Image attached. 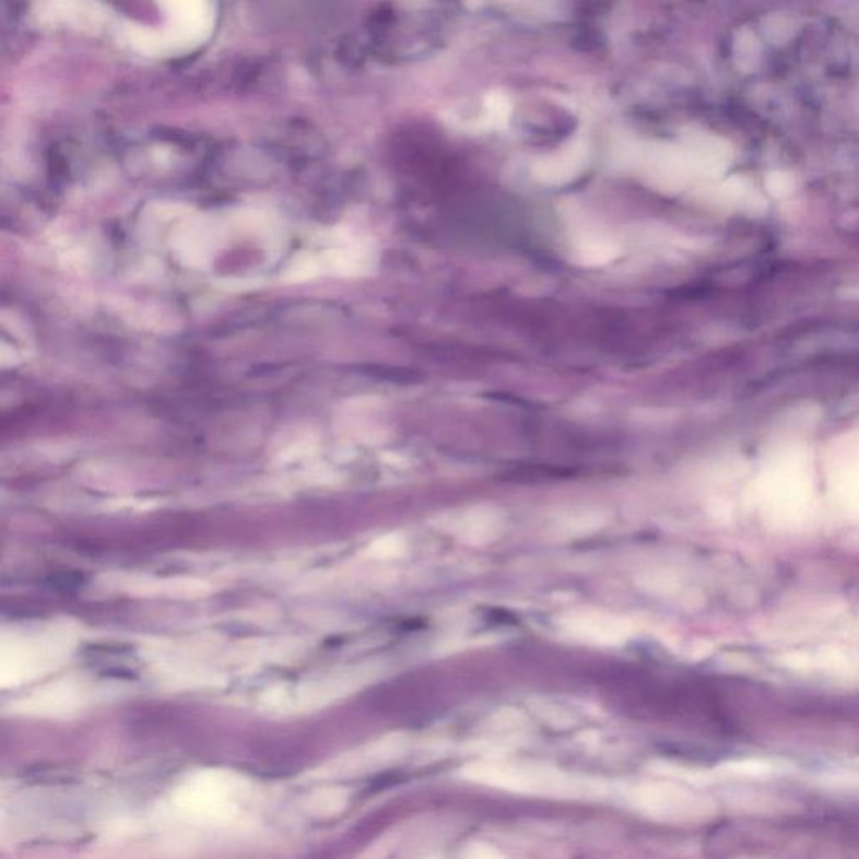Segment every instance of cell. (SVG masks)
I'll use <instances>...</instances> for the list:
<instances>
[{
  "label": "cell",
  "instance_id": "1",
  "mask_svg": "<svg viewBox=\"0 0 859 859\" xmlns=\"http://www.w3.org/2000/svg\"><path fill=\"white\" fill-rule=\"evenodd\" d=\"M470 782L520 792V795L551 796V798H585L600 795L601 786L592 780L567 776L548 766H522L507 762H473L460 770Z\"/></svg>",
  "mask_w": 859,
  "mask_h": 859
},
{
  "label": "cell",
  "instance_id": "2",
  "mask_svg": "<svg viewBox=\"0 0 859 859\" xmlns=\"http://www.w3.org/2000/svg\"><path fill=\"white\" fill-rule=\"evenodd\" d=\"M629 801L645 816L668 823L701 820L707 816L710 809V804L702 796L679 784L663 780L638 784L629 792Z\"/></svg>",
  "mask_w": 859,
  "mask_h": 859
},
{
  "label": "cell",
  "instance_id": "3",
  "mask_svg": "<svg viewBox=\"0 0 859 859\" xmlns=\"http://www.w3.org/2000/svg\"><path fill=\"white\" fill-rule=\"evenodd\" d=\"M69 645V633L55 626L14 632L2 639V664L14 670V676L34 672L64 657Z\"/></svg>",
  "mask_w": 859,
  "mask_h": 859
},
{
  "label": "cell",
  "instance_id": "4",
  "mask_svg": "<svg viewBox=\"0 0 859 859\" xmlns=\"http://www.w3.org/2000/svg\"><path fill=\"white\" fill-rule=\"evenodd\" d=\"M561 626L569 635L576 636L583 642L603 645V647L620 645V643L626 642L633 633L632 625L626 620L598 613V611L569 614L561 620Z\"/></svg>",
  "mask_w": 859,
  "mask_h": 859
},
{
  "label": "cell",
  "instance_id": "5",
  "mask_svg": "<svg viewBox=\"0 0 859 859\" xmlns=\"http://www.w3.org/2000/svg\"><path fill=\"white\" fill-rule=\"evenodd\" d=\"M130 592L138 596H163V598H199L209 592L207 583L192 578L133 579L128 583Z\"/></svg>",
  "mask_w": 859,
  "mask_h": 859
},
{
  "label": "cell",
  "instance_id": "6",
  "mask_svg": "<svg viewBox=\"0 0 859 859\" xmlns=\"http://www.w3.org/2000/svg\"><path fill=\"white\" fill-rule=\"evenodd\" d=\"M585 160V146H570L551 158L542 160L536 168V175L544 184H564L581 170Z\"/></svg>",
  "mask_w": 859,
  "mask_h": 859
},
{
  "label": "cell",
  "instance_id": "7",
  "mask_svg": "<svg viewBox=\"0 0 859 859\" xmlns=\"http://www.w3.org/2000/svg\"><path fill=\"white\" fill-rule=\"evenodd\" d=\"M498 526H501V517L495 514V510L481 507L467 514L462 534L470 544H487L497 538Z\"/></svg>",
  "mask_w": 859,
  "mask_h": 859
},
{
  "label": "cell",
  "instance_id": "8",
  "mask_svg": "<svg viewBox=\"0 0 859 859\" xmlns=\"http://www.w3.org/2000/svg\"><path fill=\"white\" fill-rule=\"evenodd\" d=\"M407 551V542L400 534H387L373 541L366 549V556L372 560H397Z\"/></svg>",
  "mask_w": 859,
  "mask_h": 859
},
{
  "label": "cell",
  "instance_id": "9",
  "mask_svg": "<svg viewBox=\"0 0 859 859\" xmlns=\"http://www.w3.org/2000/svg\"><path fill=\"white\" fill-rule=\"evenodd\" d=\"M638 585L651 595H670L676 589L675 578L664 575V570H654L639 576Z\"/></svg>",
  "mask_w": 859,
  "mask_h": 859
},
{
  "label": "cell",
  "instance_id": "10",
  "mask_svg": "<svg viewBox=\"0 0 859 859\" xmlns=\"http://www.w3.org/2000/svg\"><path fill=\"white\" fill-rule=\"evenodd\" d=\"M603 523L604 517L600 513H589L588 510V513L576 514V516L566 519L564 528L575 534H585V532L598 531L603 528Z\"/></svg>",
  "mask_w": 859,
  "mask_h": 859
},
{
  "label": "cell",
  "instance_id": "11",
  "mask_svg": "<svg viewBox=\"0 0 859 859\" xmlns=\"http://www.w3.org/2000/svg\"><path fill=\"white\" fill-rule=\"evenodd\" d=\"M523 723H526V717L519 710H514V708H504V710L497 711L492 717V727L501 730V732L503 730L507 732V730L520 729Z\"/></svg>",
  "mask_w": 859,
  "mask_h": 859
},
{
  "label": "cell",
  "instance_id": "12",
  "mask_svg": "<svg viewBox=\"0 0 859 859\" xmlns=\"http://www.w3.org/2000/svg\"><path fill=\"white\" fill-rule=\"evenodd\" d=\"M466 859H506L504 858L503 852L495 849L494 846L484 845V843H479V845H473L472 848L467 851Z\"/></svg>",
  "mask_w": 859,
  "mask_h": 859
}]
</instances>
